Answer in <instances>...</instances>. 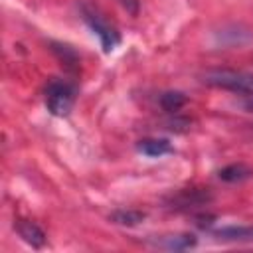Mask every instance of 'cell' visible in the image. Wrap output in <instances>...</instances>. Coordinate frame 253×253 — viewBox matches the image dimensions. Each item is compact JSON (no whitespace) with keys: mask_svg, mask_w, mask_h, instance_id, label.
<instances>
[{"mask_svg":"<svg viewBox=\"0 0 253 253\" xmlns=\"http://www.w3.org/2000/svg\"><path fill=\"white\" fill-rule=\"evenodd\" d=\"M160 105H162L164 111L176 113V111H180V109L186 105V95L180 93V91H166V93H162V97H160Z\"/></svg>","mask_w":253,"mask_h":253,"instance_id":"10","label":"cell"},{"mask_svg":"<svg viewBox=\"0 0 253 253\" xmlns=\"http://www.w3.org/2000/svg\"><path fill=\"white\" fill-rule=\"evenodd\" d=\"M16 231H18V235H20L28 245H32V247H43V245H45V233H43V229H42L38 223H34V221L20 219V221L16 223Z\"/></svg>","mask_w":253,"mask_h":253,"instance_id":"5","label":"cell"},{"mask_svg":"<svg viewBox=\"0 0 253 253\" xmlns=\"http://www.w3.org/2000/svg\"><path fill=\"white\" fill-rule=\"evenodd\" d=\"M43 99H45V107L51 115L65 117V115H69V111L75 105L77 89L73 83H69L65 79H51L45 85Z\"/></svg>","mask_w":253,"mask_h":253,"instance_id":"2","label":"cell"},{"mask_svg":"<svg viewBox=\"0 0 253 253\" xmlns=\"http://www.w3.org/2000/svg\"><path fill=\"white\" fill-rule=\"evenodd\" d=\"M130 16H136L138 14V10H140V2L138 0H117Z\"/></svg>","mask_w":253,"mask_h":253,"instance_id":"11","label":"cell"},{"mask_svg":"<svg viewBox=\"0 0 253 253\" xmlns=\"http://www.w3.org/2000/svg\"><path fill=\"white\" fill-rule=\"evenodd\" d=\"M219 180L223 182H229V184H235V182H243L247 178L253 176V168L243 164V162H237V164H227L223 166L219 172H217Z\"/></svg>","mask_w":253,"mask_h":253,"instance_id":"6","label":"cell"},{"mask_svg":"<svg viewBox=\"0 0 253 253\" xmlns=\"http://www.w3.org/2000/svg\"><path fill=\"white\" fill-rule=\"evenodd\" d=\"M202 81L206 85L225 89L231 93L253 97V73L249 71H237V69H210L202 75Z\"/></svg>","mask_w":253,"mask_h":253,"instance_id":"1","label":"cell"},{"mask_svg":"<svg viewBox=\"0 0 253 253\" xmlns=\"http://www.w3.org/2000/svg\"><path fill=\"white\" fill-rule=\"evenodd\" d=\"M158 247L168 249V251H182V249H190L196 245V237L190 233H180V235H166L162 239L156 241Z\"/></svg>","mask_w":253,"mask_h":253,"instance_id":"8","label":"cell"},{"mask_svg":"<svg viewBox=\"0 0 253 253\" xmlns=\"http://www.w3.org/2000/svg\"><path fill=\"white\" fill-rule=\"evenodd\" d=\"M213 237L229 243H251L253 241V225H225L213 231Z\"/></svg>","mask_w":253,"mask_h":253,"instance_id":"4","label":"cell"},{"mask_svg":"<svg viewBox=\"0 0 253 253\" xmlns=\"http://www.w3.org/2000/svg\"><path fill=\"white\" fill-rule=\"evenodd\" d=\"M138 150L150 158H160L164 154H170L174 148L166 138H144L138 142Z\"/></svg>","mask_w":253,"mask_h":253,"instance_id":"7","label":"cell"},{"mask_svg":"<svg viewBox=\"0 0 253 253\" xmlns=\"http://www.w3.org/2000/svg\"><path fill=\"white\" fill-rule=\"evenodd\" d=\"M146 217L144 211H138V210H117L109 215V219L117 225H125V227H134L138 225L142 219Z\"/></svg>","mask_w":253,"mask_h":253,"instance_id":"9","label":"cell"},{"mask_svg":"<svg viewBox=\"0 0 253 253\" xmlns=\"http://www.w3.org/2000/svg\"><path fill=\"white\" fill-rule=\"evenodd\" d=\"M81 18H83L85 24L93 30V34L99 38L101 47H103L105 53H111V51L121 43L119 32H117L95 8H91V6H87V4H81Z\"/></svg>","mask_w":253,"mask_h":253,"instance_id":"3","label":"cell"}]
</instances>
